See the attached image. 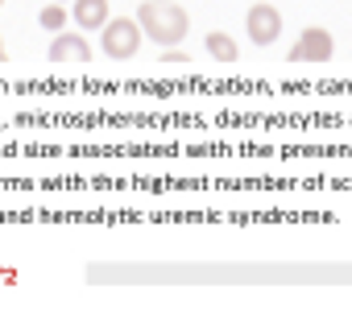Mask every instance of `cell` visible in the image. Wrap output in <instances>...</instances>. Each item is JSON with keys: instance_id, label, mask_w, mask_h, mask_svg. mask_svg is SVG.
I'll return each mask as SVG.
<instances>
[{"instance_id": "6da1fadb", "label": "cell", "mask_w": 352, "mask_h": 331, "mask_svg": "<svg viewBox=\"0 0 352 331\" xmlns=\"http://www.w3.org/2000/svg\"><path fill=\"white\" fill-rule=\"evenodd\" d=\"M137 25L157 46H179L191 34V17H187V9L179 0H141L137 5Z\"/></svg>"}, {"instance_id": "7a4b0ae2", "label": "cell", "mask_w": 352, "mask_h": 331, "mask_svg": "<svg viewBox=\"0 0 352 331\" xmlns=\"http://www.w3.org/2000/svg\"><path fill=\"white\" fill-rule=\"evenodd\" d=\"M141 38H145V34H141L137 17H108L104 30H100V50H104V58H112V62H129V58H137Z\"/></svg>"}, {"instance_id": "3957f363", "label": "cell", "mask_w": 352, "mask_h": 331, "mask_svg": "<svg viewBox=\"0 0 352 331\" xmlns=\"http://www.w3.org/2000/svg\"><path fill=\"white\" fill-rule=\"evenodd\" d=\"M245 34H249L253 46H274L282 38V13L274 5H265V0H257L245 17Z\"/></svg>"}, {"instance_id": "277c9868", "label": "cell", "mask_w": 352, "mask_h": 331, "mask_svg": "<svg viewBox=\"0 0 352 331\" xmlns=\"http://www.w3.org/2000/svg\"><path fill=\"white\" fill-rule=\"evenodd\" d=\"M336 54V42H331V34L327 30H319V25H311V30H302L298 34V42L290 46V62H327Z\"/></svg>"}, {"instance_id": "5b68a950", "label": "cell", "mask_w": 352, "mask_h": 331, "mask_svg": "<svg viewBox=\"0 0 352 331\" xmlns=\"http://www.w3.org/2000/svg\"><path fill=\"white\" fill-rule=\"evenodd\" d=\"M50 62H54V67H67V62L83 67V62H91V42H87L83 34H67V30H58L54 42H50Z\"/></svg>"}, {"instance_id": "8992f818", "label": "cell", "mask_w": 352, "mask_h": 331, "mask_svg": "<svg viewBox=\"0 0 352 331\" xmlns=\"http://www.w3.org/2000/svg\"><path fill=\"white\" fill-rule=\"evenodd\" d=\"M71 17H75V25H79V30L100 34V30H104V21L112 17V9H108V0H75Z\"/></svg>"}, {"instance_id": "52a82bcc", "label": "cell", "mask_w": 352, "mask_h": 331, "mask_svg": "<svg viewBox=\"0 0 352 331\" xmlns=\"http://www.w3.org/2000/svg\"><path fill=\"white\" fill-rule=\"evenodd\" d=\"M204 50L216 58V62H224V67H232L236 58H241V50H236V42L224 34V30H212L208 38H204Z\"/></svg>"}, {"instance_id": "ba28073f", "label": "cell", "mask_w": 352, "mask_h": 331, "mask_svg": "<svg viewBox=\"0 0 352 331\" xmlns=\"http://www.w3.org/2000/svg\"><path fill=\"white\" fill-rule=\"evenodd\" d=\"M38 25H42L46 34H58V30H67V5H58V0H54V5H46V9L38 13Z\"/></svg>"}, {"instance_id": "9c48e42d", "label": "cell", "mask_w": 352, "mask_h": 331, "mask_svg": "<svg viewBox=\"0 0 352 331\" xmlns=\"http://www.w3.org/2000/svg\"><path fill=\"white\" fill-rule=\"evenodd\" d=\"M191 58H187V50H179V46H162V67H187Z\"/></svg>"}, {"instance_id": "30bf717a", "label": "cell", "mask_w": 352, "mask_h": 331, "mask_svg": "<svg viewBox=\"0 0 352 331\" xmlns=\"http://www.w3.org/2000/svg\"><path fill=\"white\" fill-rule=\"evenodd\" d=\"M5 58H9V50H5V42H0V62H5Z\"/></svg>"}, {"instance_id": "8fae6325", "label": "cell", "mask_w": 352, "mask_h": 331, "mask_svg": "<svg viewBox=\"0 0 352 331\" xmlns=\"http://www.w3.org/2000/svg\"><path fill=\"white\" fill-rule=\"evenodd\" d=\"M58 5H67V0H58Z\"/></svg>"}, {"instance_id": "7c38bea8", "label": "cell", "mask_w": 352, "mask_h": 331, "mask_svg": "<svg viewBox=\"0 0 352 331\" xmlns=\"http://www.w3.org/2000/svg\"><path fill=\"white\" fill-rule=\"evenodd\" d=\"M0 5H5V0H0Z\"/></svg>"}]
</instances>
